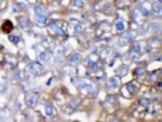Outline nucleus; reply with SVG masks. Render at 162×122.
Here are the masks:
<instances>
[{"mask_svg": "<svg viewBox=\"0 0 162 122\" xmlns=\"http://www.w3.org/2000/svg\"><path fill=\"white\" fill-rule=\"evenodd\" d=\"M11 29H13V24L8 22V21H6V22H4V25H3V31H4V32H10Z\"/></svg>", "mask_w": 162, "mask_h": 122, "instance_id": "f257e3e1", "label": "nucleus"}]
</instances>
